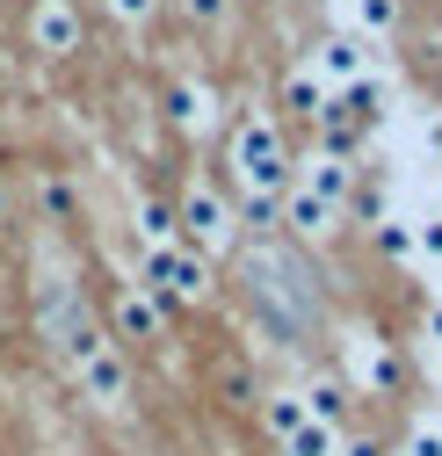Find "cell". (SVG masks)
<instances>
[{"mask_svg": "<svg viewBox=\"0 0 442 456\" xmlns=\"http://www.w3.org/2000/svg\"><path fill=\"white\" fill-rule=\"evenodd\" d=\"M247 297L275 333H305L319 319V290H312V275L291 247H254L247 254Z\"/></svg>", "mask_w": 442, "mask_h": 456, "instance_id": "obj_1", "label": "cell"}, {"mask_svg": "<svg viewBox=\"0 0 442 456\" xmlns=\"http://www.w3.org/2000/svg\"><path fill=\"white\" fill-rule=\"evenodd\" d=\"M233 175H240V196H283L291 182V152H283V131H275V117H254L233 131Z\"/></svg>", "mask_w": 442, "mask_h": 456, "instance_id": "obj_2", "label": "cell"}, {"mask_svg": "<svg viewBox=\"0 0 442 456\" xmlns=\"http://www.w3.org/2000/svg\"><path fill=\"white\" fill-rule=\"evenodd\" d=\"M138 290L168 297V305H196V297L210 290V261H203V254H189L182 240L145 247V261H138Z\"/></svg>", "mask_w": 442, "mask_h": 456, "instance_id": "obj_3", "label": "cell"}, {"mask_svg": "<svg viewBox=\"0 0 442 456\" xmlns=\"http://www.w3.org/2000/svg\"><path fill=\"white\" fill-rule=\"evenodd\" d=\"M175 232H182V247L189 254H225L233 247V210H225V196H217L210 182H189L182 189V210H175Z\"/></svg>", "mask_w": 442, "mask_h": 456, "instance_id": "obj_4", "label": "cell"}, {"mask_svg": "<svg viewBox=\"0 0 442 456\" xmlns=\"http://www.w3.org/2000/svg\"><path fill=\"white\" fill-rule=\"evenodd\" d=\"M66 377L80 384V398H87V406H102V413H117L124 398H131V362H124V348H117V340H102L94 355H80Z\"/></svg>", "mask_w": 442, "mask_h": 456, "instance_id": "obj_5", "label": "cell"}, {"mask_svg": "<svg viewBox=\"0 0 442 456\" xmlns=\"http://www.w3.org/2000/svg\"><path fill=\"white\" fill-rule=\"evenodd\" d=\"M291 182H298V189H312L319 203H334V210H341V203L356 196V159L326 145V152H312V159H298V167H291Z\"/></svg>", "mask_w": 442, "mask_h": 456, "instance_id": "obj_6", "label": "cell"}, {"mask_svg": "<svg viewBox=\"0 0 442 456\" xmlns=\"http://www.w3.org/2000/svg\"><path fill=\"white\" fill-rule=\"evenodd\" d=\"M312 80H319L326 94H341V87L370 80V37H326L319 59H312Z\"/></svg>", "mask_w": 442, "mask_h": 456, "instance_id": "obj_7", "label": "cell"}, {"mask_svg": "<svg viewBox=\"0 0 442 456\" xmlns=\"http://www.w3.org/2000/svg\"><path fill=\"white\" fill-rule=\"evenodd\" d=\"M29 44L51 51V59L80 51V8H73V0H37V15H29Z\"/></svg>", "mask_w": 442, "mask_h": 456, "instance_id": "obj_8", "label": "cell"}, {"mask_svg": "<svg viewBox=\"0 0 442 456\" xmlns=\"http://www.w3.org/2000/svg\"><path fill=\"white\" fill-rule=\"evenodd\" d=\"M275 217H283L298 240H326L341 210H334V203H319V196H312V189H298V182H283V203H275Z\"/></svg>", "mask_w": 442, "mask_h": 456, "instance_id": "obj_9", "label": "cell"}, {"mask_svg": "<svg viewBox=\"0 0 442 456\" xmlns=\"http://www.w3.org/2000/svg\"><path fill=\"white\" fill-rule=\"evenodd\" d=\"M117 333H124V340H160V305H152V290H117Z\"/></svg>", "mask_w": 442, "mask_h": 456, "instance_id": "obj_10", "label": "cell"}, {"mask_svg": "<svg viewBox=\"0 0 442 456\" xmlns=\"http://www.w3.org/2000/svg\"><path fill=\"white\" fill-rule=\"evenodd\" d=\"M283 102H291V117H305V124H319V117H326V102H334V94H326V87L312 80V66H298V73L283 80Z\"/></svg>", "mask_w": 442, "mask_h": 456, "instance_id": "obj_11", "label": "cell"}, {"mask_svg": "<svg viewBox=\"0 0 442 456\" xmlns=\"http://www.w3.org/2000/svg\"><path fill=\"white\" fill-rule=\"evenodd\" d=\"M261 420H268V435H275V442H283V435H298V428L312 420V413H305V391H275L268 406H261Z\"/></svg>", "mask_w": 442, "mask_h": 456, "instance_id": "obj_12", "label": "cell"}, {"mask_svg": "<svg viewBox=\"0 0 442 456\" xmlns=\"http://www.w3.org/2000/svg\"><path fill=\"white\" fill-rule=\"evenodd\" d=\"M283 456H341V428H326V420H305L298 435H283Z\"/></svg>", "mask_w": 442, "mask_h": 456, "instance_id": "obj_13", "label": "cell"}, {"mask_svg": "<svg viewBox=\"0 0 442 456\" xmlns=\"http://www.w3.org/2000/svg\"><path fill=\"white\" fill-rule=\"evenodd\" d=\"M168 117H175V131H203V124H210V94L182 80V87L168 94Z\"/></svg>", "mask_w": 442, "mask_h": 456, "instance_id": "obj_14", "label": "cell"}, {"mask_svg": "<svg viewBox=\"0 0 442 456\" xmlns=\"http://www.w3.org/2000/svg\"><path fill=\"white\" fill-rule=\"evenodd\" d=\"M305 413H312V420H326V428H341V413H348V384H334V377L312 384V391H305Z\"/></svg>", "mask_w": 442, "mask_h": 456, "instance_id": "obj_15", "label": "cell"}, {"mask_svg": "<svg viewBox=\"0 0 442 456\" xmlns=\"http://www.w3.org/2000/svg\"><path fill=\"white\" fill-rule=\"evenodd\" d=\"M138 232H145V247H168L175 240V210L152 203V196H138Z\"/></svg>", "mask_w": 442, "mask_h": 456, "instance_id": "obj_16", "label": "cell"}, {"mask_svg": "<svg viewBox=\"0 0 442 456\" xmlns=\"http://www.w3.org/2000/svg\"><path fill=\"white\" fill-rule=\"evenodd\" d=\"M356 22H363V37H392L399 29V0H356Z\"/></svg>", "mask_w": 442, "mask_h": 456, "instance_id": "obj_17", "label": "cell"}, {"mask_svg": "<svg viewBox=\"0 0 442 456\" xmlns=\"http://www.w3.org/2000/svg\"><path fill=\"white\" fill-rule=\"evenodd\" d=\"M182 15H189L196 29H225V15H233V0H182Z\"/></svg>", "mask_w": 442, "mask_h": 456, "instance_id": "obj_18", "label": "cell"}, {"mask_svg": "<svg viewBox=\"0 0 442 456\" xmlns=\"http://www.w3.org/2000/svg\"><path fill=\"white\" fill-rule=\"evenodd\" d=\"M413 261H421V268H428V261H442V217L413 224Z\"/></svg>", "mask_w": 442, "mask_h": 456, "instance_id": "obj_19", "label": "cell"}, {"mask_svg": "<svg viewBox=\"0 0 442 456\" xmlns=\"http://www.w3.org/2000/svg\"><path fill=\"white\" fill-rule=\"evenodd\" d=\"M377 247L392 254V261H413V224H384V232H377Z\"/></svg>", "mask_w": 442, "mask_h": 456, "instance_id": "obj_20", "label": "cell"}, {"mask_svg": "<svg viewBox=\"0 0 442 456\" xmlns=\"http://www.w3.org/2000/svg\"><path fill=\"white\" fill-rule=\"evenodd\" d=\"M152 8H160V0H109V15H117V22H152Z\"/></svg>", "mask_w": 442, "mask_h": 456, "instance_id": "obj_21", "label": "cell"}, {"mask_svg": "<svg viewBox=\"0 0 442 456\" xmlns=\"http://www.w3.org/2000/svg\"><path fill=\"white\" fill-rule=\"evenodd\" d=\"M406 456H442V428H428V420H421V428L406 435Z\"/></svg>", "mask_w": 442, "mask_h": 456, "instance_id": "obj_22", "label": "cell"}, {"mask_svg": "<svg viewBox=\"0 0 442 456\" xmlns=\"http://www.w3.org/2000/svg\"><path fill=\"white\" fill-rule=\"evenodd\" d=\"M421 333H428L435 348H442V305H428V319H421Z\"/></svg>", "mask_w": 442, "mask_h": 456, "instance_id": "obj_23", "label": "cell"}, {"mask_svg": "<svg viewBox=\"0 0 442 456\" xmlns=\"http://www.w3.org/2000/svg\"><path fill=\"white\" fill-rule=\"evenodd\" d=\"M341 456H377V442H341Z\"/></svg>", "mask_w": 442, "mask_h": 456, "instance_id": "obj_24", "label": "cell"}, {"mask_svg": "<svg viewBox=\"0 0 442 456\" xmlns=\"http://www.w3.org/2000/svg\"><path fill=\"white\" fill-rule=\"evenodd\" d=\"M0 224H8V189H0Z\"/></svg>", "mask_w": 442, "mask_h": 456, "instance_id": "obj_25", "label": "cell"}, {"mask_svg": "<svg viewBox=\"0 0 442 456\" xmlns=\"http://www.w3.org/2000/svg\"><path fill=\"white\" fill-rule=\"evenodd\" d=\"M435 391H442V362H435Z\"/></svg>", "mask_w": 442, "mask_h": 456, "instance_id": "obj_26", "label": "cell"}]
</instances>
